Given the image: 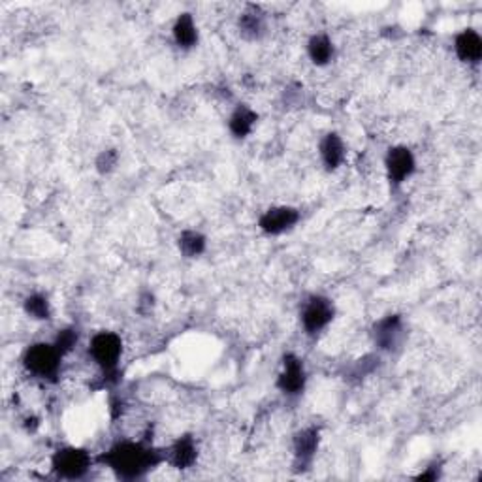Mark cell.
Wrapping results in <instances>:
<instances>
[{"instance_id":"6da1fadb","label":"cell","mask_w":482,"mask_h":482,"mask_svg":"<svg viewBox=\"0 0 482 482\" xmlns=\"http://www.w3.org/2000/svg\"><path fill=\"white\" fill-rule=\"evenodd\" d=\"M119 480H142L164 463V448L144 439H119L97 458Z\"/></svg>"},{"instance_id":"7a4b0ae2","label":"cell","mask_w":482,"mask_h":482,"mask_svg":"<svg viewBox=\"0 0 482 482\" xmlns=\"http://www.w3.org/2000/svg\"><path fill=\"white\" fill-rule=\"evenodd\" d=\"M90 362L102 371L105 381L117 383L120 360L125 354V341L113 330H98L87 343Z\"/></svg>"},{"instance_id":"3957f363","label":"cell","mask_w":482,"mask_h":482,"mask_svg":"<svg viewBox=\"0 0 482 482\" xmlns=\"http://www.w3.org/2000/svg\"><path fill=\"white\" fill-rule=\"evenodd\" d=\"M65 356L53 341H36L25 346L21 354L23 369L45 383H55L63 371Z\"/></svg>"},{"instance_id":"277c9868","label":"cell","mask_w":482,"mask_h":482,"mask_svg":"<svg viewBox=\"0 0 482 482\" xmlns=\"http://www.w3.org/2000/svg\"><path fill=\"white\" fill-rule=\"evenodd\" d=\"M338 315L334 299L324 296V294H309L304 299H301L299 304V326L301 331L309 338V339H316L321 338L324 331L328 330V326L334 323Z\"/></svg>"},{"instance_id":"5b68a950","label":"cell","mask_w":482,"mask_h":482,"mask_svg":"<svg viewBox=\"0 0 482 482\" xmlns=\"http://www.w3.org/2000/svg\"><path fill=\"white\" fill-rule=\"evenodd\" d=\"M369 338L379 354H398L407 341V323L403 315L388 313L375 321L369 330Z\"/></svg>"},{"instance_id":"8992f818","label":"cell","mask_w":482,"mask_h":482,"mask_svg":"<svg viewBox=\"0 0 482 482\" xmlns=\"http://www.w3.org/2000/svg\"><path fill=\"white\" fill-rule=\"evenodd\" d=\"M95 458L90 452L82 447H58L50 460L51 473L63 480H83L93 470Z\"/></svg>"},{"instance_id":"52a82bcc","label":"cell","mask_w":482,"mask_h":482,"mask_svg":"<svg viewBox=\"0 0 482 482\" xmlns=\"http://www.w3.org/2000/svg\"><path fill=\"white\" fill-rule=\"evenodd\" d=\"M307 368L306 362L296 353L289 351L281 356V369L276 379V388L286 400H298L304 396L307 388Z\"/></svg>"},{"instance_id":"ba28073f","label":"cell","mask_w":482,"mask_h":482,"mask_svg":"<svg viewBox=\"0 0 482 482\" xmlns=\"http://www.w3.org/2000/svg\"><path fill=\"white\" fill-rule=\"evenodd\" d=\"M418 170L415 151L409 145H392L385 155V174L392 189H401Z\"/></svg>"},{"instance_id":"9c48e42d","label":"cell","mask_w":482,"mask_h":482,"mask_svg":"<svg viewBox=\"0 0 482 482\" xmlns=\"http://www.w3.org/2000/svg\"><path fill=\"white\" fill-rule=\"evenodd\" d=\"M323 433L319 426H304L292 435V470L294 473H306L319 455Z\"/></svg>"},{"instance_id":"30bf717a","label":"cell","mask_w":482,"mask_h":482,"mask_svg":"<svg viewBox=\"0 0 482 482\" xmlns=\"http://www.w3.org/2000/svg\"><path fill=\"white\" fill-rule=\"evenodd\" d=\"M301 221V211L294 206H271L259 217V230L268 237H277L292 232Z\"/></svg>"},{"instance_id":"8fae6325","label":"cell","mask_w":482,"mask_h":482,"mask_svg":"<svg viewBox=\"0 0 482 482\" xmlns=\"http://www.w3.org/2000/svg\"><path fill=\"white\" fill-rule=\"evenodd\" d=\"M200 445L192 433H183L164 448V463L177 471H189L198 463Z\"/></svg>"},{"instance_id":"7c38bea8","label":"cell","mask_w":482,"mask_h":482,"mask_svg":"<svg viewBox=\"0 0 482 482\" xmlns=\"http://www.w3.org/2000/svg\"><path fill=\"white\" fill-rule=\"evenodd\" d=\"M236 30L239 38L249 43L264 40L268 35V13L259 4H245L236 19Z\"/></svg>"},{"instance_id":"4fadbf2b","label":"cell","mask_w":482,"mask_h":482,"mask_svg":"<svg viewBox=\"0 0 482 482\" xmlns=\"http://www.w3.org/2000/svg\"><path fill=\"white\" fill-rule=\"evenodd\" d=\"M452 50L458 57L460 63L467 66H478L482 60V36L477 28L465 27L455 35L452 40Z\"/></svg>"},{"instance_id":"5bb4252c","label":"cell","mask_w":482,"mask_h":482,"mask_svg":"<svg viewBox=\"0 0 482 482\" xmlns=\"http://www.w3.org/2000/svg\"><path fill=\"white\" fill-rule=\"evenodd\" d=\"M319 159L328 174L338 172L346 160V144L336 130H328L319 140Z\"/></svg>"},{"instance_id":"9a60e30c","label":"cell","mask_w":482,"mask_h":482,"mask_svg":"<svg viewBox=\"0 0 482 482\" xmlns=\"http://www.w3.org/2000/svg\"><path fill=\"white\" fill-rule=\"evenodd\" d=\"M259 120H260L259 112L251 108L249 104L239 102L234 105V110L230 112L226 125H229V132L236 142H244L254 132Z\"/></svg>"},{"instance_id":"2e32d148","label":"cell","mask_w":482,"mask_h":482,"mask_svg":"<svg viewBox=\"0 0 482 482\" xmlns=\"http://www.w3.org/2000/svg\"><path fill=\"white\" fill-rule=\"evenodd\" d=\"M172 40L181 51H192L200 43V30L190 12H181L172 25Z\"/></svg>"},{"instance_id":"e0dca14e","label":"cell","mask_w":482,"mask_h":482,"mask_svg":"<svg viewBox=\"0 0 482 482\" xmlns=\"http://www.w3.org/2000/svg\"><path fill=\"white\" fill-rule=\"evenodd\" d=\"M306 53L309 63L316 68H326L336 58V43L326 33H315L306 43Z\"/></svg>"},{"instance_id":"ac0fdd59","label":"cell","mask_w":482,"mask_h":482,"mask_svg":"<svg viewBox=\"0 0 482 482\" xmlns=\"http://www.w3.org/2000/svg\"><path fill=\"white\" fill-rule=\"evenodd\" d=\"M381 366H383V356L377 351L368 353L364 356L356 358L354 362H351V364L345 368L343 379L351 385H358L362 381H366L368 377H371L373 373H377V369H379Z\"/></svg>"},{"instance_id":"d6986e66","label":"cell","mask_w":482,"mask_h":482,"mask_svg":"<svg viewBox=\"0 0 482 482\" xmlns=\"http://www.w3.org/2000/svg\"><path fill=\"white\" fill-rule=\"evenodd\" d=\"M175 245L183 259L196 260L204 256L207 251V236L196 229H185L175 237Z\"/></svg>"},{"instance_id":"ffe728a7","label":"cell","mask_w":482,"mask_h":482,"mask_svg":"<svg viewBox=\"0 0 482 482\" xmlns=\"http://www.w3.org/2000/svg\"><path fill=\"white\" fill-rule=\"evenodd\" d=\"M23 313L30 321L36 323H48L53 316V306L50 301V296L43 292H30L23 298Z\"/></svg>"},{"instance_id":"44dd1931","label":"cell","mask_w":482,"mask_h":482,"mask_svg":"<svg viewBox=\"0 0 482 482\" xmlns=\"http://www.w3.org/2000/svg\"><path fill=\"white\" fill-rule=\"evenodd\" d=\"M119 162H120L119 149L104 147L102 151H98V155L95 157V170L102 177L112 175L119 168Z\"/></svg>"},{"instance_id":"7402d4cb","label":"cell","mask_w":482,"mask_h":482,"mask_svg":"<svg viewBox=\"0 0 482 482\" xmlns=\"http://www.w3.org/2000/svg\"><path fill=\"white\" fill-rule=\"evenodd\" d=\"M53 343H55L57 349L60 351V354L66 358L80 343V330L74 328V326L58 330L57 336L53 338Z\"/></svg>"},{"instance_id":"603a6c76","label":"cell","mask_w":482,"mask_h":482,"mask_svg":"<svg viewBox=\"0 0 482 482\" xmlns=\"http://www.w3.org/2000/svg\"><path fill=\"white\" fill-rule=\"evenodd\" d=\"M155 306H157L155 294L151 291H144V292H140L138 301H136V313L142 315L144 319H147V316L155 311Z\"/></svg>"},{"instance_id":"cb8c5ba5","label":"cell","mask_w":482,"mask_h":482,"mask_svg":"<svg viewBox=\"0 0 482 482\" xmlns=\"http://www.w3.org/2000/svg\"><path fill=\"white\" fill-rule=\"evenodd\" d=\"M443 471V463L441 462H431L430 465H426V470L418 473L415 478L416 480H430V482H435V480H439L441 478V473Z\"/></svg>"}]
</instances>
